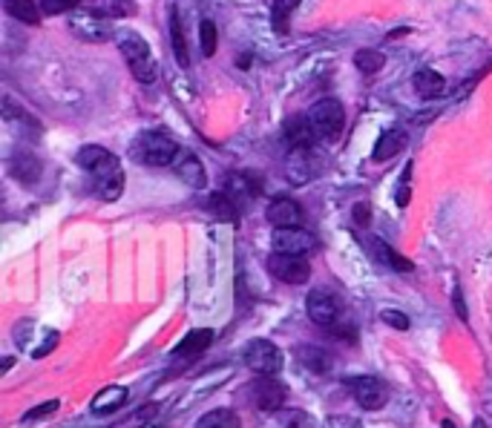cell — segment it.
<instances>
[{
  "mask_svg": "<svg viewBox=\"0 0 492 428\" xmlns=\"http://www.w3.org/2000/svg\"><path fill=\"white\" fill-rule=\"evenodd\" d=\"M116 43H119L121 57L130 66L133 78L142 80V84H153L156 75H158V64H156V57L150 52V43H147L142 34L127 32V29L116 34Z\"/></svg>",
  "mask_w": 492,
  "mask_h": 428,
  "instance_id": "obj_1",
  "label": "cell"
},
{
  "mask_svg": "<svg viewBox=\"0 0 492 428\" xmlns=\"http://www.w3.org/2000/svg\"><path fill=\"white\" fill-rule=\"evenodd\" d=\"M130 156L133 161H139L144 167H170L179 156V147L170 135H162V133H144L135 138V144L130 147Z\"/></svg>",
  "mask_w": 492,
  "mask_h": 428,
  "instance_id": "obj_2",
  "label": "cell"
},
{
  "mask_svg": "<svg viewBox=\"0 0 492 428\" xmlns=\"http://www.w3.org/2000/svg\"><path fill=\"white\" fill-rule=\"evenodd\" d=\"M305 118L311 124L317 141H334L342 133V124H346V110L337 98H323L308 110Z\"/></svg>",
  "mask_w": 492,
  "mask_h": 428,
  "instance_id": "obj_3",
  "label": "cell"
},
{
  "mask_svg": "<svg viewBox=\"0 0 492 428\" xmlns=\"http://www.w3.org/2000/svg\"><path fill=\"white\" fill-rule=\"evenodd\" d=\"M70 32L75 34V38H81L84 43H107L119 34L116 29H112L110 18H101V15H96V11L81 9V6L70 15Z\"/></svg>",
  "mask_w": 492,
  "mask_h": 428,
  "instance_id": "obj_4",
  "label": "cell"
},
{
  "mask_svg": "<svg viewBox=\"0 0 492 428\" xmlns=\"http://www.w3.org/2000/svg\"><path fill=\"white\" fill-rule=\"evenodd\" d=\"M89 176H93L96 184V195L101 202H116L121 199L124 193V170H121V161L116 156H107L96 170H89Z\"/></svg>",
  "mask_w": 492,
  "mask_h": 428,
  "instance_id": "obj_5",
  "label": "cell"
},
{
  "mask_svg": "<svg viewBox=\"0 0 492 428\" xmlns=\"http://www.w3.org/2000/svg\"><path fill=\"white\" fill-rule=\"evenodd\" d=\"M245 365L259 377H273L282 371V351L268 340H254L245 345Z\"/></svg>",
  "mask_w": 492,
  "mask_h": 428,
  "instance_id": "obj_6",
  "label": "cell"
},
{
  "mask_svg": "<svg viewBox=\"0 0 492 428\" xmlns=\"http://www.w3.org/2000/svg\"><path fill=\"white\" fill-rule=\"evenodd\" d=\"M305 310H308V319L314 322V325L319 328H328V331H334L337 328V322H340V302H337V296L326 291V287H317V291L308 294L305 299Z\"/></svg>",
  "mask_w": 492,
  "mask_h": 428,
  "instance_id": "obj_7",
  "label": "cell"
},
{
  "mask_svg": "<svg viewBox=\"0 0 492 428\" xmlns=\"http://www.w3.org/2000/svg\"><path fill=\"white\" fill-rule=\"evenodd\" d=\"M268 271L271 276H277L285 285H303L311 276V264H308L305 256H296V253H280L273 250L268 259Z\"/></svg>",
  "mask_w": 492,
  "mask_h": 428,
  "instance_id": "obj_8",
  "label": "cell"
},
{
  "mask_svg": "<svg viewBox=\"0 0 492 428\" xmlns=\"http://www.w3.org/2000/svg\"><path fill=\"white\" fill-rule=\"evenodd\" d=\"M273 250L308 256L317 248V236L305 227H273Z\"/></svg>",
  "mask_w": 492,
  "mask_h": 428,
  "instance_id": "obj_9",
  "label": "cell"
},
{
  "mask_svg": "<svg viewBox=\"0 0 492 428\" xmlns=\"http://www.w3.org/2000/svg\"><path fill=\"white\" fill-rule=\"evenodd\" d=\"M351 394H354V400H357V406L365 411H381L388 402V388L383 379H377V377L351 379Z\"/></svg>",
  "mask_w": 492,
  "mask_h": 428,
  "instance_id": "obj_10",
  "label": "cell"
},
{
  "mask_svg": "<svg viewBox=\"0 0 492 428\" xmlns=\"http://www.w3.org/2000/svg\"><path fill=\"white\" fill-rule=\"evenodd\" d=\"M317 158L311 147H291L288 158H285V179L291 184H308L317 176Z\"/></svg>",
  "mask_w": 492,
  "mask_h": 428,
  "instance_id": "obj_11",
  "label": "cell"
},
{
  "mask_svg": "<svg viewBox=\"0 0 492 428\" xmlns=\"http://www.w3.org/2000/svg\"><path fill=\"white\" fill-rule=\"evenodd\" d=\"M363 248L369 250V256L377 264H383V268H392V271H400V273H409L411 268H415L409 259H404L397 250H392V245H386L381 236H363Z\"/></svg>",
  "mask_w": 492,
  "mask_h": 428,
  "instance_id": "obj_12",
  "label": "cell"
},
{
  "mask_svg": "<svg viewBox=\"0 0 492 428\" xmlns=\"http://www.w3.org/2000/svg\"><path fill=\"white\" fill-rule=\"evenodd\" d=\"M285 397H288V391H285V386L277 383L273 377H262L254 383V402H257L259 411L277 414L285 406Z\"/></svg>",
  "mask_w": 492,
  "mask_h": 428,
  "instance_id": "obj_13",
  "label": "cell"
},
{
  "mask_svg": "<svg viewBox=\"0 0 492 428\" xmlns=\"http://www.w3.org/2000/svg\"><path fill=\"white\" fill-rule=\"evenodd\" d=\"M211 342H213V331L211 328H196V331H190L185 340H181L173 354H170V360L173 363H188L193 360V356H199L211 348Z\"/></svg>",
  "mask_w": 492,
  "mask_h": 428,
  "instance_id": "obj_14",
  "label": "cell"
},
{
  "mask_svg": "<svg viewBox=\"0 0 492 428\" xmlns=\"http://www.w3.org/2000/svg\"><path fill=\"white\" fill-rule=\"evenodd\" d=\"M268 222L273 227H303V207L294 199H277L268 204Z\"/></svg>",
  "mask_w": 492,
  "mask_h": 428,
  "instance_id": "obj_15",
  "label": "cell"
},
{
  "mask_svg": "<svg viewBox=\"0 0 492 428\" xmlns=\"http://www.w3.org/2000/svg\"><path fill=\"white\" fill-rule=\"evenodd\" d=\"M294 354H296V360H300V365H305L308 371H314V374H328L331 365H334L331 354L319 348V345H296Z\"/></svg>",
  "mask_w": 492,
  "mask_h": 428,
  "instance_id": "obj_16",
  "label": "cell"
},
{
  "mask_svg": "<svg viewBox=\"0 0 492 428\" xmlns=\"http://www.w3.org/2000/svg\"><path fill=\"white\" fill-rule=\"evenodd\" d=\"M124 402H127V388L124 386H107L93 397V406L89 409H93V414H98V417H104V414L119 411Z\"/></svg>",
  "mask_w": 492,
  "mask_h": 428,
  "instance_id": "obj_17",
  "label": "cell"
},
{
  "mask_svg": "<svg viewBox=\"0 0 492 428\" xmlns=\"http://www.w3.org/2000/svg\"><path fill=\"white\" fill-rule=\"evenodd\" d=\"M409 144V135L404 130H388L381 135V141L374 144V161H392L395 156H400Z\"/></svg>",
  "mask_w": 492,
  "mask_h": 428,
  "instance_id": "obj_18",
  "label": "cell"
},
{
  "mask_svg": "<svg viewBox=\"0 0 492 428\" xmlns=\"http://www.w3.org/2000/svg\"><path fill=\"white\" fill-rule=\"evenodd\" d=\"M84 9L89 11H96V15L101 18H130L135 6H133V0H84L81 4Z\"/></svg>",
  "mask_w": 492,
  "mask_h": 428,
  "instance_id": "obj_19",
  "label": "cell"
},
{
  "mask_svg": "<svg viewBox=\"0 0 492 428\" xmlns=\"http://www.w3.org/2000/svg\"><path fill=\"white\" fill-rule=\"evenodd\" d=\"M170 41H173V55H176V64L181 69L190 66V55H188V41H185V27H181V18H179V9L173 6L170 9Z\"/></svg>",
  "mask_w": 492,
  "mask_h": 428,
  "instance_id": "obj_20",
  "label": "cell"
},
{
  "mask_svg": "<svg viewBox=\"0 0 492 428\" xmlns=\"http://www.w3.org/2000/svg\"><path fill=\"white\" fill-rule=\"evenodd\" d=\"M176 172H179V179L190 184V187H204V170L199 164V158L193 156V153H185V156H176Z\"/></svg>",
  "mask_w": 492,
  "mask_h": 428,
  "instance_id": "obj_21",
  "label": "cell"
},
{
  "mask_svg": "<svg viewBox=\"0 0 492 428\" xmlns=\"http://www.w3.org/2000/svg\"><path fill=\"white\" fill-rule=\"evenodd\" d=\"M411 84H415V92L420 98H438L446 89V78L441 73H434V69H420Z\"/></svg>",
  "mask_w": 492,
  "mask_h": 428,
  "instance_id": "obj_22",
  "label": "cell"
},
{
  "mask_svg": "<svg viewBox=\"0 0 492 428\" xmlns=\"http://www.w3.org/2000/svg\"><path fill=\"white\" fill-rule=\"evenodd\" d=\"M285 138H288L291 147H311L317 141V135L311 130L308 118H288L285 121Z\"/></svg>",
  "mask_w": 492,
  "mask_h": 428,
  "instance_id": "obj_23",
  "label": "cell"
},
{
  "mask_svg": "<svg viewBox=\"0 0 492 428\" xmlns=\"http://www.w3.org/2000/svg\"><path fill=\"white\" fill-rule=\"evenodd\" d=\"M6 11L12 15L15 20L27 23V27H38L41 23V6H35V0H4Z\"/></svg>",
  "mask_w": 492,
  "mask_h": 428,
  "instance_id": "obj_24",
  "label": "cell"
},
{
  "mask_svg": "<svg viewBox=\"0 0 492 428\" xmlns=\"http://www.w3.org/2000/svg\"><path fill=\"white\" fill-rule=\"evenodd\" d=\"M196 428H242V420H239V414L231 409H216L202 414L196 420Z\"/></svg>",
  "mask_w": 492,
  "mask_h": 428,
  "instance_id": "obj_25",
  "label": "cell"
},
{
  "mask_svg": "<svg viewBox=\"0 0 492 428\" xmlns=\"http://www.w3.org/2000/svg\"><path fill=\"white\" fill-rule=\"evenodd\" d=\"M12 172H15V179H20L24 184H35L41 179V161L29 153H20L12 161Z\"/></svg>",
  "mask_w": 492,
  "mask_h": 428,
  "instance_id": "obj_26",
  "label": "cell"
},
{
  "mask_svg": "<svg viewBox=\"0 0 492 428\" xmlns=\"http://www.w3.org/2000/svg\"><path fill=\"white\" fill-rule=\"evenodd\" d=\"M303 0H273V9H271V20H273V32L285 34L291 27V15L296 11Z\"/></svg>",
  "mask_w": 492,
  "mask_h": 428,
  "instance_id": "obj_27",
  "label": "cell"
},
{
  "mask_svg": "<svg viewBox=\"0 0 492 428\" xmlns=\"http://www.w3.org/2000/svg\"><path fill=\"white\" fill-rule=\"evenodd\" d=\"M354 66H357L363 75H374L386 66V55L377 50H360L354 55Z\"/></svg>",
  "mask_w": 492,
  "mask_h": 428,
  "instance_id": "obj_28",
  "label": "cell"
},
{
  "mask_svg": "<svg viewBox=\"0 0 492 428\" xmlns=\"http://www.w3.org/2000/svg\"><path fill=\"white\" fill-rule=\"evenodd\" d=\"M110 156V149H104V147H98V144H87V147H81L78 149V156H75V164L81 167V170H96L101 161H104Z\"/></svg>",
  "mask_w": 492,
  "mask_h": 428,
  "instance_id": "obj_29",
  "label": "cell"
},
{
  "mask_svg": "<svg viewBox=\"0 0 492 428\" xmlns=\"http://www.w3.org/2000/svg\"><path fill=\"white\" fill-rule=\"evenodd\" d=\"M199 41H202L204 57H213V55H216V46H219V32H216V23H213V20H202V27H199Z\"/></svg>",
  "mask_w": 492,
  "mask_h": 428,
  "instance_id": "obj_30",
  "label": "cell"
},
{
  "mask_svg": "<svg viewBox=\"0 0 492 428\" xmlns=\"http://www.w3.org/2000/svg\"><path fill=\"white\" fill-rule=\"evenodd\" d=\"M277 428H314V420L305 411H277Z\"/></svg>",
  "mask_w": 492,
  "mask_h": 428,
  "instance_id": "obj_31",
  "label": "cell"
},
{
  "mask_svg": "<svg viewBox=\"0 0 492 428\" xmlns=\"http://www.w3.org/2000/svg\"><path fill=\"white\" fill-rule=\"evenodd\" d=\"M81 4L84 0H41V9L47 11L50 18H55V15H73Z\"/></svg>",
  "mask_w": 492,
  "mask_h": 428,
  "instance_id": "obj_32",
  "label": "cell"
},
{
  "mask_svg": "<svg viewBox=\"0 0 492 428\" xmlns=\"http://www.w3.org/2000/svg\"><path fill=\"white\" fill-rule=\"evenodd\" d=\"M58 406H61L58 400L41 402L38 409H32V411H27V414H24V425H32V423H38V420H43V417H50V414H55V411H58Z\"/></svg>",
  "mask_w": 492,
  "mask_h": 428,
  "instance_id": "obj_33",
  "label": "cell"
},
{
  "mask_svg": "<svg viewBox=\"0 0 492 428\" xmlns=\"http://www.w3.org/2000/svg\"><path fill=\"white\" fill-rule=\"evenodd\" d=\"M381 319L386 322L388 328H395V331H409V317L400 314V310L386 308V310H381Z\"/></svg>",
  "mask_w": 492,
  "mask_h": 428,
  "instance_id": "obj_34",
  "label": "cell"
},
{
  "mask_svg": "<svg viewBox=\"0 0 492 428\" xmlns=\"http://www.w3.org/2000/svg\"><path fill=\"white\" fill-rule=\"evenodd\" d=\"M409 179H411V164H406L404 176H400V187H397V204H400V207H406V204H409V195H411V190H409Z\"/></svg>",
  "mask_w": 492,
  "mask_h": 428,
  "instance_id": "obj_35",
  "label": "cell"
},
{
  "mask_svg": "<svg viewBox=\"0 0 492 428\" xmlns=\"http://www.w3.org/2000/svg\"><path fill=\"white\" fill-rule=\"evenodd\" d=\"M354 222L357 225H369L372 222V210L365 204H354Z\"/></svg>",
  "mask_w": 492,
  "mask_h": 428,
  "instance_id": "obj_36",
  "label": "cell"
},
{
  "mask_svg": "<svg viewBox=\"0 0 492 428\" xmlns=\"http://www.w3.org/2000/svg\"><path fill=\"white\" fill-rule=\"evenodd\" d=\"M455 310H457V317L466 319V308H464V299H461V294H455Z\"/></svg>",
  "mask_w": 492,
  "mask_h": 428,
  "instance_id": "obj_37",
  "label": "cell"
},
{
  "mask_svg": "<svg viewBox=\"0 0 492 428\" xmlns=\"http://www.w3.org/2000/svg\"><path fill=\"white\" fill-rule=\"evenodd\" d=\"M473 428H487V425H484V420H475V425H473Z\"/></svg>",
  "mask_w": 492,
  "mask_h": 428,
  "instance_id": "obj_38",
  "label": "cell"
},
{
  "mask_svg": "<svg viewBox=\"0 0 492 428\" xmlns=\"http://www.w3.org/2000/svg\"><path fill=\"white\" fill-rule=\"evenodd\" d=\"M443 428H455V425H452L450 420H446V423H443Z\"/></svg>",
  "mask_w": 492,
  "mask_h": 428,
  "instance_id": "obj_39",
  "label": "cell"
}]
</instances>
